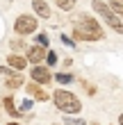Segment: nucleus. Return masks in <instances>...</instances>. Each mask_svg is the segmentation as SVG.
<instances>
[{
    "instance_id": "nucleus-1",
    "label": "nucleus",
    "mask_w": 123,
    "mask_h": 125,
    "mask_svg": "<svg viewBox=\"0 0 123 125\" xmlns=\"http://www.w3.org/2000/svg\"><path fill=\"white\" fill-rule=\"evenodd\" d=\"M73 39H78V41H103L105 32L93 16L80 14V21L73 25Z\"/></svg>"
},
{
    "instance_id": "nucleus-2",
    "label": "nucleus",
    "mask_w": 123,
    "mask_h": 125,
    "mask_svg": "<svg viewBox=\"0 0 123 125\" xmlns=\"http://www.w3.org/2000/svg\"><path fill=\"white\" fill-rule=\"evenodd\" d=\"M50 98H53L55 107L64 114H80V109H82V102L66 89H55V93H50Z\"/></svg>"
},
{
    "instance_id": "nucleus-3",
    "label": "nucleus",
    "mask_w": 123,
    "mask_h": 125,
    "mask_svg": "<svg viewBox=\"0 0 123 125\" xmlns=\"http://www.w3.org/2000/svg\"><path fill=\"white\" fill-rule=\"evenodd\" d=\"M91 7H93V9H96L98 14H100V16H103L105 21H107V25H110L112 27V30L114 32H116V34H123V21L116 16V14H114L112 9H110V7H107L105 2H103V0H91Z\"/></svg>"
},
{
    "instance_id": "nucleus-4",
    "label": "nucleus",
    "mask_w": 123,
    "mask_h": 125,
    "mask_svg": "<svg viewBox=\"0 0 123 125\" xmlns=\"http://www.w3.org/2000/svg\"><path fill=\"white\" fill-rule=\"evenodd\" d=\"M39 27V21L37 16H30V14H21L16 18V23H14V32L18 36H25V34H34Z\"/></svg>"
},
{
    "instance_id": "nucleus-5",
    "label": "nucleus",
    "mask_w": 123,
    "mask_h": 125,
    "mask_svg": "<svg viewBox=\"0 0 123 125\" xmlns=\"http://www.w3.org/2000/svg\"><path fill=\"white\" fill-rule=\"evenodd\" d=\"M30 77H32V82H37V84H50V80H53V73H50L48 66H41V64H34L32 66V71H30Z\"/></svg>"
},
{
    "instance_id": "nucleus-6",
    "label": "nucleus",
    "mask_w": 123,
    "mask_h": 125,
    "mask_svg": "<svg viewBox=\"0 0 123 125\" xmlns=\"http://www.w3.org/2000/svg\"><path fill=\"white\" fill-rule=\"evenodd\" d=\"M25 59L27 64H41L46 59V50L41 46H32V48H25Z\"/></svg>"
},
{
    "instance_id": "nucleus-7",
    "label": "nucleus",
    "mask_w": 123,
    "mask_h": 125,
    "mask_svg": "<svg viewBox=\"0 0 123 125\" xmlns=\"http://www.w3.org/2000/svg\"><path fill=\"white\" fill-rule=\"evenodd\" d=\"M27 93H30L34 100H39V102L50 100V93H46V89H43L41 84H37V82H30V84H27Z\"/></svg>"
},
{
    "instance_id": "nucleus-8",
    "label": "nucleus",
    "mask_w": 123,
    "mask_h": 125,
    "mask_svg": "<svg viewBox=\"0 0 123 125\" xmlns=\"http://www.w3.org/2000/svg\"><path fill=\"white\" fill-rule=\"evenodd\" d=\"M7 64H9V68H14V71H23L27 66V59L21 52H11L9 57H7Z\"/></svg>"
},
{
    "instance_id": "nucleus-9",
    "label": "nucleus",
    "mask_w": 123,
    "mask_h": 125,
    "mask_svg": "<svg viewBox=\"0 0 123 125\" xmlns=\"http://www.w3.org/2000/svg\"><path fill=\"white\" fill-rule=\"evenodd\" d=\"M32 9L39 18H50V7L46 0H32Z\"/></svg>"
},
{
    "instance_id": "nucleus-10",
    "label": "nucleus",
    "mask_w": 123,
    "mask_h": 125,
    "mask_svg": "<svg viewBox=\"0 0 123 125\" xmlns=\"http://www.w3.org/2000/svg\"><path fill=\"white\" fill-rule=\"evenodd\" d=\"M2 107H5V112L9 114L11 118H21V116H25V114H21V109H16V105H14V98H11V95H5Z\"/></svg>"
},
{
    "instance_id": "nucleus-11",
    "label": "nucleus",
    "mask_w": 123,
    "mask_h": 125,
    "mask_svg": "<svg viewBox=\"0 0 123 125\" xmlns=\"http://www.w3.org/2000/svg\"><path fill=\"white\" fill-rule=\"evenodd\" d=\"M5 84H7V89H21V86H23V75H21V71L11 73V75H7Z\"/></svg>"
},
{
    "instance_id": "nucleus-12",
    "label": "nucleus",
    "mask_w": 123,
    "mask_h": 125,
    "mask_svg": "<svg viewBox=\"0 0 123 125\" xmlns=\"http://www.w3.org/2000/svg\"><path fill=\"white\" fill-rule=\"evenodd\" d=\"M75 2H78V0H55V5L59 7L62 11H71L75 7Z\"/></svg>"
},
{
    "instance_id": "nucleus-13",
    "label": "nucleus",
    "mask_w": 123,
    "mask_h": 125,
    "mask_svg": "<svg viewBox=\"0 0 123 125\" xmlns=\"http://www.w3.org/2000/svg\"><path fill=\"white\" fill-rule=\"evenodd\" d=\"M55 80H57L59 84H71V82H73V75H68V73H57Z\"/></svg>"
},
{
    "instance_id": "nucleus-14",
    "label": "nucleus",
    "mask_w": 123,
    "mask_h": 125,
    "mask_svg": "<svg viewBox=\"0 0 123 125\" xmlns=\"http://www.w3.org/2000/svg\"><path fill=\"white\" fill-rule=\"evenodd\" d=\"M11 50H14V52H21V50H25V41L14 39V41H11Z\"/></svg>"
},
{
    "instance_id": "nucleus-15",
    "label": "nucleus",
    "mask_w": 123,
    "mask_h": 125,
    "mask_svg": "<svg viewBox=\"0 0 123 125\" xmlns=\"http://www.w3.org/2000/svg\"><path fill=\"white\" fill-rule=\"evenodd\" d=\"M34 41H37V46H41V48H48V43H50V41H48V36L43 34V32L37 34V39H34Z\"/></svg>"
},
{
    "instance_id": "nucleus-16",
    "label": "nucleus",
    "mask_w": 123,
    "mask_h": 125,
    "mask_svg": "<svg viewBox=\"0 0 123 125\" xmlns=\"http://www.w3.org/2000/svg\"><path fill=\"white\" fill-rule=\"evenodd\" d=\"M46 64H48V66H55V64H57V52H55V50L46 52Z\"/></svg>"
},
{
    "instance_id": "nucleus-17",
    "label": "nucleus",
    "mask_w": 123,
    "mask_h": 125,
    "mask_svg": "<svg viewBox=\"0 0 123 125\" xmlns=\"http://www.w3.org/2000/svg\"><path fill=\"white\" fill-rule=\"evenodd\" d=\"M112 9L123 18V0H114V2H112Z\"/></svg>"
},
{
    "instance_id": "nucleus-18",
    "label": "nucleus",
    "mask_w": 123,
    "mask_h": 125,
    "mask_svg": "<svg viewBox=\"0 0 123 125\" xmlns=\"http://www.w3.org/2000/svg\"><path fill=\"white\" fill-rule=\"evenodd\" d=\"M64 125H84V121H80V118H64Z\"/></svg>"
},
{
    "instance_id": "nucleus-19",
    "label": "nucleus",
    "mask_w": 123,
    "mask_h": 125,
    "mask_svg": "<svg viewBox=\"0 0 123 125\" xmlns=\"http://www.w3.org/2000/svg\"><path fill=\"white\" fill-rule=\"evenodd\" d=\"M30 109H32V100H25L23 107H21V114H23V112H30Z\"/></svg>"
},
{
    "instance_id": "nucleus-20",
    "label": "nucleus",
    "mask_w": 123,
    "mask_h": 125,
    "mask_svg": "<svg viewBox=\"0 0 123 125\" xmlns=\"http://www.w3.org/2000/svg\"><path fill=\"white\" fill-rule=\"evenodd\" d=\"M11 68H7V66H0V75H11Z\"/></svg>"
},
{
    "instance_id": "nucleus-21",
    "label": "nucleus",
    "mask_w": 123,
    "mask_h": 125,
    "mask_svg": "<svg viewBox=\"0 0 123 125\" xmlns=\"http://www.w3.org/2000/svg\"><path fill=\"white\" fill-rule=\"evenodd\" d=\"M62 41H64V43H66V46H73V41H71V39H68V36H66V34H62Z\"/></svg>"
},
{
    "instance_id": "nucleus-22",
    "label": "nucleus",
    "mask_w": 123,
    "mask_h": 125,
    "mask_svg": "<svg viewBox=\"0 0 123 125\" xmlns=\"http://www.w3.org/2000/svg\"><path fill=\"white\" fill-rule=\"evenodd\" d=\"M119 125H123V114H121V118H119Z\"/></svg>"
},
{
    "instance_id": "nucleus-23",
    "label": "nucleus",
    "mask_w": 123,
    "mask_h": 125,
    "mask_svg": "<svg viewBox=\"0 0 123 125\" xmlns=\"http://www.w3.org/2000/svg\"><path fill=\"white\" fill-rule=\"evenodd\" d=\"M7 125H21V123H7Z\"/></svg>"
},
{
    "instance_id": "nucleus-24",
    "label": "nucleus",
    "mask_w": 123,
    "mask_h": 125,
    "mask_svg": "<svg viewBox=\"0 0 123 125\" xmlns=\"http://www.w3.org/2000/svg\"><path fill=\"white\" fill-rule=\"evenodd\" d=\"M91 125H98V123H91Z\"/></svg>"
}]
</instances>
